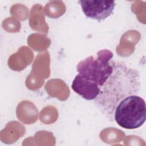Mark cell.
Instances as JSON below:
<instances>
[{"label": "cell", "mask_w": 146, "mask_h": 146, "mask_svg": "<svg viewBox=\"0 0 146 146\" xmlns=\"http://www.w3.org/2000/svg\"><path fill=\"white\" fill-rule=\"evenodd\" d=\"M113 71L100 88L94 100L97 107L110 120H113L115 108L125 97L138 93L140 87L139 72L124 64L113 62Z\"/></svg>", "instance_id": "6da1fadb"}, {"label": "cell", "mask_w": 146, "mask_h": 146, "mask_svg": "<svg viewBox=\"0 0 146 146\" xmlns=\"http://www.w3.org/2000/svg\"><path fill=\"white\" fill-rule=\"evenodd\" d=\"M146 119L145 103L136 94L128 95L116 106L113 120L121 128L135 129L143 125Z\"/></svg>", "instance_id": "7a4b0ae2"}, {"label": "cell", "mask_w": 146, "mask_h": 146, "mask_svg": "<svg viewBox=\"0 0 146 146\" xmlns=\"http://www.w3.org/2000/svg\"><path fill=\"white\" fill-rule=\"evenodd\" d=\"M113 53L108 50L99 51L96 58L90 56L78 64V75L97 84L101 88L113 72V61H111Z\"/></svg>", "instance_id": "3957f363"}, {"label": "cell", "mask_w": 146, "mask_h": 146, "mask_svg": "<svg viewBox=\"0 0 146 146\" xmlns=\"http://www.w3.org/2000/svg\"><path fill=\"white\" fill-rule=\"evenodd\" d=\"M82 11L88 18L100 22L112 13L116 6L115 1H79Z\"/></svg>", "instance_id": "277c9868"}, {"label": "cell", "mask_w": 146, "mask_h": 146, "mask_svg": "<svg viewBox=\"0 0 146 146\" xmlns=\"http://www.w3.org/2000/svg\"><path fill=\"white\" fill-rule=\"evenodd\" d=\"M71 88L75 92L87 100H95L100 92V88L97 84L78 74L73 80Z\"/></svg>", "instance_id": "5b68a950"}]
</instances>
